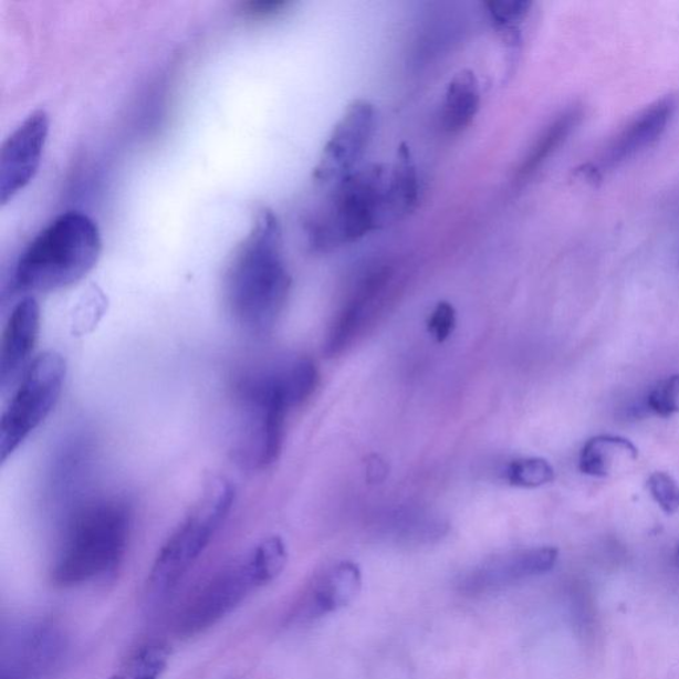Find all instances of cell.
<instances>
[{"instance_id": "obj_1", "label": "cell", "mask_w": 679, "mask_h": 679, "mask_svg": "<svg viewBox=\"0 0 679 679\" xmlns=\"http://www.w3.org/2000/svg\"><path fill=\"white\" fill-rule=\"evenodd\" d=\"M291 285L281 223L274 211L263 208L257 212L248 237L238 246L226 271V309L244 334L268 335L283 314Z\"/></svg>"}, {"instance_id": "obj_2", "label": "cell", "mask_w": 679, "mask_h": 679, "mask_svg": "<svg viewBox=\"0 0 679 679\" xmlns=\"http://www.w3.org/2000/svg\"><path fill=\"white\" fill-rule=\"evenodd\" d=\"M132 511L117 498L93 499L73 510L52 565V582L71 588L105 578L122 565Z\"/></svg>"}, {"instance_id": "obj_3", "label": "cell", "mask_w": 679, "mask_h": 679, "mask_svg": "<svg viewBox=\"0 0 679 679\" xmlns=\"http://www.w3.org/2000/svg\"><path fill=\"white\" fill-rule=\"evenodd\" d=\"M98 226L80 211L59 216L20 257L13 272L19 292H53L76 284L102 255Z\"/></svg>"}, {"instance_id": "obj_4", "label": "cell", "mask_w": 679, "mask_h": 679, "mask_svg": "<svg viewBox=\"0 0 679 679\" xmlns=\"http://www.w3.org/2000/svg\"><path fill=\"white\" fill-rule=\"evenodd\" d=\"M388 173L385 166L370 164L336 184L309 222L312 248L318 252L342 249L385 224Z\"/></svg>"}, {"instance_id": "obj_5", "label": "cell", "mask_w": 679, "mask_h": 679, "mask_svg": "<svg viewBox=\"0 0 679 679\" xmlns=\"http://www.w3.org/2000/svg\"><path fill=\"white\" fill-rule=\"evenodd\" d=\"M236 502V489L228 479L211 478L201 495L159 550L148 577V596L161 602L188 574L221 530Z\"/></svg>"}, {"instance_id": "obj_6", "label": "cell", "mask_w": 679, "mask_h": 679, "mask_svg": "<svg viewBox=\"0 0 679 679\" xmlns=\"http://www.w3.org/2000/svg\"><path fill=\"white\" fill-rule=\"evenodd\" d=\"M65 376V359L56 352L42 353L27 366L0 424V457L3 463L55 409Z\"/></svg>"}, {"instance_id": "obj_7", "label": "cell", "mask_w": 679, "mask_h": 679, "mask_svg": "<svg viewBox=\"0 0 679 679\" xmlns=\"http://www.w3.org/2000/svg\"><path fill=\"white\" fill-rule=\"evenodd\" d=\"M259 589L248 556L218 571L185 605L176 621V634L191 638L222 621L252 591Z\"/></svg>"}, {"instance_id": "obj_8", "label": "cell", "mask_w": 679, "mask_h": 679, "mask_svg": "<svg viewBox=\"0 0 679 679\" xmlns=\"http://www.w3.org/2000/svg\"><path fill=\"white\" fill-rule=\"evenodd\" d=\"M376 108L368 100L357 98L346 106L332 129L314 169V182L335 186L357 170L376 129Z\"/></svg>"}, {"instance_id": "obj_9", "label": "cell", "mask_w": 679, "mask_h": 679, "mask_svg": "<svg viewBox=\"0 0 679 679\" xmlns=\"http://www.w3.org/2000/svg\"><path fill=\"white\" fill-rule=\"evenodd\" d=\"M69 640L55 621H33L3 634L2 669L31 679H50L62 667Z\"/></svg>"}, {"instance_id": "obj_10", "label": "cell", "mask_w": 679, "mask_h": 679, "mask_svg": "<svg viewBox=\"0 0 679 679\" xmlns=\"http://www.w3.org/2000/svg\"><path fill=\"white\" fill-rule=\"evenodd\" d=\"M49 133V115L36 111L6 139L0 156V202L3 206L35 178Z\"/></svg>"}, {"instance_id": "obj_11", "label": "cell", "mask_w": 679, "mask_h": 679, "mask_svg": "<svg viewBox=\"0 0 679 679\" xmlns=\"http://www.w3.org/2000/svg\"><path fill=\"white\" fill-rule=\"evenodd\" d=\"M362 571L355 563L342 562L312 578L292 605L285 624L305 625L349 605L362 591Z\"/></svg>"}, {"instance_id": "obj_12", "label": "cell", "mask_w": 679, "mask_h": 679, "mask_svg": "<svg viewBox=\"0 0 679 679\" xmlns=\"http://www.w3.org/2000/svg\"><path fill=\"white\" fill-rule=\"evenodd\" d=\"M558 558L555 547H539L512 552L479 565L459 582L458 587L466 595L490 594L527 578L547 574L554 570Z\"/></svg>"}, {"instance_id": "obj_13", "label": "cell", "mask_w": 679, "mask_h": 679, "mask_svg": "<svg viewBox=\"0 0 679 679\" xmlns=\"http://www.w3.org/2000/svg\"><path fill=\"white\" fill-rule=\"evenodd\" d=\"M40 332V307L36 299L31 296L20 301L13 307L7 321L3 342L2 358H0V384L7 386L22 377L30 358L35 349Z\"/></svg>"}, {"instance_id": "obj_14", "label": "cell", "mask_w": 679, "mask_h": 679, "mask_svg": "<svg viewBox=\"0 0 679 679\" xmlns=\"http://www.w3.org/2000/svg\"><path fill=\"white\" fill-rule=\"evenodd\" d=\"M390 281L391 270L379 268L372 271L357 284L330 332L327 343H325V353L328 356L340 355L355 340L364 327L366 317L376 310Z\"/></svg>"}, {"instance_id": "obj_15", "label": "cell", "mask_w": 679, "mask_h": 679, "mask_svg": "<svg viewBox=\"0 0 679 679\" xmlns=\"http://www.w3.org/2000/svg\"><path fill=\"white\" fill-rule=\"evenodd\" d=\"M677 108L676 96L664 97L648 106L612 144L607 153V164L620 165L655 145L667 132Z\"/></svg>"}, {"instance_id": "obj_16", "label": "cell", "mask_w": 679, "mask_h": 679, "mask_svg": "<svg viewBox=\"0 0 679 679\" xmlns=\"http://www.w3.org/2000/svg\"><path fill=\"white\" fill-rule=\"evenodd\" d=\"M481 108V85L476 73L461 70L450 80L446 88L441 124L443 130L457 135L470 126Z\"/></svg>"}, {"instance_id": "obj_17", "label": "cell", "mask_w": 679, "mask_h": 679, "mask_svg": "<svg viewBox=\"0 0 679 679\" xmlns=\"http://www.w3.org/2000/svg\"><path fill=\"white\" fill-rule=\"evenodd\" d=\"M419 201V181L411 152L399 146L397 158L388 173L385 196V223L399 221L415 211Z\"/></svg>"}, {"instance_id": "obj_18", "label": "cell", "mask_w": 679, "mask_h": 679, "mask_svg": "<svg viewBox=\"0 0 679 679\" xmlns=\"http://www.w3.org/2000/svg\"><path fill=\"white\" fill-rule=\"evenodd\" d=\"M583 112L581 108H570L564 111L551 122L541 136L536 138L534 145L524 157L521 168L518 171V179L521 182L534 177L543 168L545 163L555 155L561 146L567 142L571 133L581 124Z\"/></svg>"}, {"instance_id": "obj_19", "label": "cell", "mask_w": 679, "mask_h": 679, "mask_svg": "<svg viewBox=\"0 0 679 679\" xmlns=\"http://www.w3.org/2000/svg\"><path fill=\"white\" fill-rule=\"evenodd\" d=\"M638 449L628 438L602 435L588 439L583 446L578 469L585 476L605 478L615 470L617 461H636Z\"/></svg>"}, {"instance_id": "obj_20", "label": "cell", "mask_w": 679, "mask_h": 679, "mask_svg": "<svg viewBox=\"0 0 679 679\" xmlns=\"http://www.w3.org/2000/svg\"><path fill=\"white\" fill-rule=\"evenodd\" d=\"M259 588L281 576L288 565L289 554L283 539L271 536L246 554Z\"/></svg>"}, {"instance_id": "obj_21", "label": "cell", "mask_w": 679, "mask_h": 679, "mask_svg": "<svg viewBox=\"0 0 679 679\" xmlns=\"http://www.w3.org/2000/svg\"><path fill=\"white\" fill-rule=\"evenodd\" d=\"M285 397L291 408L302 405L314 395L318 384V370L307 357L292 359L279 365Z\"/></svg>"}, {"instance_id": "obj_22", "label": "cell", "mask_w": 679, "mask_h": 679, "mask_svg": "<svg viewBox=\"0 0 679 679\" xmlns=\"http://www.w3.org/2000/svg\"><path fill=\"white\" fill-rule=\"evenodd\" d=\"M169 658L170 650L165 644H144L112 679H159L168 668Z\"/></svg>"}, {"instance_id": "obj_23", "label": "cell", "mask_w": 679, "mask_h": 679, "mask_svg": "<svg viewBox=\"0 0 679 679\" xmlns=\"http://www.w3.org/2000/svg\"><path fill=\"white\" fill-rule=\"evenodd\" d=\"M534 3L527 0H511V2H491L484 3L485 12L495 30L503 33L510 43H521V27L527 20L531 9Z\"/></svg>"}, {"instance_id": "obj_24", "label": "cell", "mask_w": 679, "mask_h": 679, "mask_svg": "<svg viewBox=\"0 0 679 679\" xmlns=\"http://www.w3.org/2000/svg\"><path fill=\"white\" fill-rule=\"evenodd\" d=\"M505 477L516 488L536 489L554 481L555 470L543 458H523L510 463Z\"/></svg>"}, {"instance_id": "obj_25", "label": "cell", "mask_w": 679, "mask_h": 679, "mask_svg": "<svg viewBox=\"0 0 679 679\" xmlns=\"http://www.w3.org/2000/svg\"><path fill=\"white\" fill-rule=\"evenodd\" d=\"M647 408L661 418H669L679 412V375L661 379L649 391Z\"/></svg>"}, {"instance_id": "obj_26", "label": "cell", "mask_w": 679, "mask_h": 679, "mask_svg": "<svg viewBox=\"0 0 679 679\" xmlns=\"http://www.w3.org/2000/svg\"><path fill=\"white\" fill-rule=\"evenodd\" d=\"M648 490L655 502L667 515L679 511V484L668 472H654L648 479Z\"/></svg>"}, {"instance_id": "obj_27", "label": "cell", "mask_w": 679, "mask_h": 679, "mask_svg": "<svg viewBox=\"0 0 679 679\" xmlns=\"http://www.w3.org/2000/svg\"><path fill=\"white\" fill-rule=\"evenodd\" d=\"M457 324L456 310L448 302L437 304L428 322V330L438 343H443L455 331Z\"/></svg>"}, {"instance_id": "obj_28", "label": "cell", "mask_w": 679, "mask_h": 679, "mask_svg": "<svg viewBox=\"0 0 679 679\" xmlns=\"http://www.w3.org/2000/svg\"><path fill=\"white\" fill-rule=\"evenodd\" d=\"M290 6L291 2L288 0H252V2L244 3L242 10L250 18L264 19L279 15Z\"/></svg>"}, {"instance_id": "obj_29", "label": "cell", "mask_w": 679, "mask_h": 679, "mask_svg": "<svg viewBox=\"0 0 679 679\" xmlns=\"http://www.w3.org/2000/svg\"><path fill=\"white\" fill-rule=\"evenodd\" d=\"M0 671H2V673H0V679H30V678L20 676L18 673H13V671H9V670H0Z\"/></svg>"}, {"instance_id": "obj_30", "label": "cell", "mask_w": 679, "mask_h": 679, "mask_svg": "<svg viewBox=\"0 0 679 679\" xmlns=\"http://www.w3.org/2000/svg\"><path fill=\"white\" fill-rule=\"evenodd\" d=\"M676 562L679 565V545H678V549H677V552H676Z\"/></svg>"}]
</instances>
